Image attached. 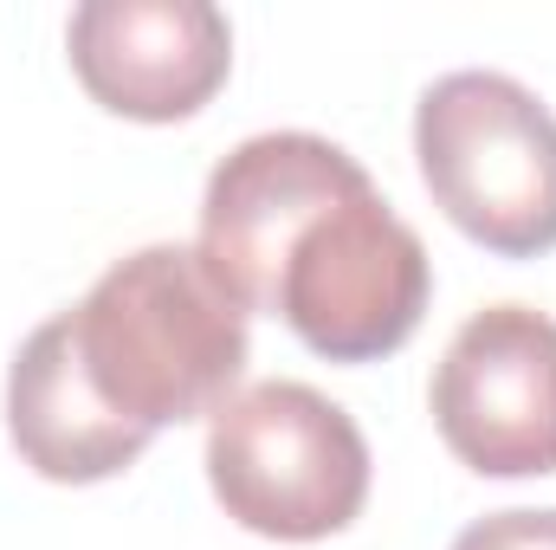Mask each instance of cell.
I'll return each mask as SVG.
<instances>
[{"label": "cell", "instance_id": "cell-3", "mask_svg": "<svg viewBox=\"0 0 556 550\" xmlns=\"http://www.w3.org/2000/svg\"><path fill=\"white\" fill-rule=\"evenodd\" d=\"M207 486L233 525L317 545L356 525L369 499V440L311 383H253L207 427Z\"/></svg>", "mask_w": 556, "mask_h": 550}, {"label": "cell", "instance_id": "cell-2", "mask_svg": "<svg viewBox=\"0 0 556 550\" xmlns=\"http://www.w3.org/2000/svg\"><path fill=\"white\" fill-rule=\"evenodd\" d=\"M415 155L459 234L505 260L556 247V117L505 72H446L420 91Z\"/></svg>", "mask_w": 556, "mask_h": 550}, {"label": "cell", "instance_id": "cell-9", "mask_svg": "<svg viewBox=\"0 0 556 550\" xmlns=\"http://www.w3.org/2000/svg\"><path fill=\"white\" fill-rule=\"evenodd\" d=\"M453 550H556V505L551 512H531V505L492 512V518L466 525L453 538Z\"/></svg>", "mask_w": 556, "mask_h": 550}, {"label": "cell", "instance_id": "cell-8", "mask_svg": "<svg viewBox=\"0 0 556 550\" xmlns=\"http://www.w3.org/2000/svg\"><path fill=\"white\" fill-rule=\"evenodd\" d=\"M7 434L20 447V460L39 479H59V486L111 479L149 447V434L137 421H124L91 389L65 311L46 317L7 370Z\"/></svg>", "mask_w": 556, "mask_h": 550}, {"label": "cell", "instance_id": "cell-4", "mask_svg": "<svg viewBox=\"0 0 556 550\" xmlns=\"http://www.w3.org/2000/svg\"><path fill=\"white\" fill-rule=\"evenodd\" d=\"M427 291L433 266L420 234L369 182L291 240L278 317L330 363H376L415 337Z\"/></svg>", "mask_w": 556, "mask_h": 550}, {"label": "cell", "instance_id": "cell-7", "mask_svg": "<svg viewBox=\"0 0 556 550\" xmlns=\"http://www.w3.org/2000/svg\"><path fill=\"white\" fill-rule=\"evenodd\" d=\"M65 52L78 85L137 124L194 117L233 65V26L214 0H85Z\"/></svg>", "mask_w": 556, "mask_h": 550}, {"label": "cell", "instance_id": "cell-6", "mask_svg": "<svg viewBox=\"0 0 556 550\" xmlns=\"http://www.w3.org/2000/svg\"><path fill=\"white\" fill-rule=\"evenodd\" d=\"M356 188H369V168L330 137H311V130L247 137L207 175L194 253L247 317L278 311V278H285L291 240Z\"/></svg>", "mask_w": 556, "mask_h": 550}, {"label": "cell", "instance_id": "cell-1", "mask_svg": "<svg viewBox=\"0 0 556 550\" xmlns=\"http://www.w3.org/2000/svg\"><path fill=\"white\" fill-rule=\"evenodd\" d=\"M65 317L91 389L142 434L220 414L253 350L247 311L214 285L194 247L117 260Z\"/></svg>", "mask_w": 556, "mask_h": 550}, {"label": "cell", "instance_id": "cell-5", "mask_svg": "<svg viewBox=\"0 0 556 550\" xmlns=\"http://www.w3.org/2000/svg\"><path fill=\"white\" fill-rule=\"evenodd\" d=\"M433 421L453 460L485 479L556 473V317L531 304L472 311L433 370Z\"/></svg>", "mask_w": 556, "mask_h": 550}]
</instances>
